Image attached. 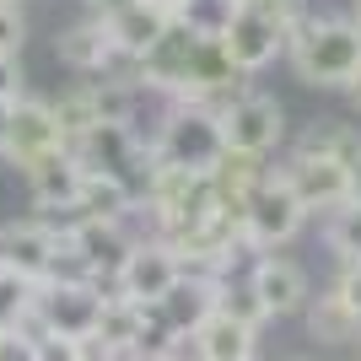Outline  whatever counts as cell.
<instances>
[{
	"label": "cell",
	"mask_w": 361,
	"mask_h": 361,
	"mask_svg": "<svg viewBox=\"0 0 361 361\" xmlns=\"http://www.w3.org/2000/svg\"><path fill=\"white\" fill-rule=\"evenodd\" d=\"M291 71L307 87H350L361 71V22L350 16H297L286 32Z\"/></svg>",
	"instance_id": "cell-1"
},
{
	"label": "cell",
	"mask_w": 361,
	"mask_h": 361,
	"mask_svg": "<svg viewBox=\"0 0 361 361\" xmlns=\"http://www.w3.org/2000/svg\"><path fill=\"white\" fill-rule=\"evenodd\" d=\"M151 151L162 167H189V173H211L221 162V124L200 108H183V103H167L157 135H151Z\"/></svg>",
	"instance_id": "cell-2"
},
{
	"label": "cell",
	"mask_w": 361,
	"mask_h": 361,
	"mask_svg": "<svg viewBox=\"0 0 361 361\" xmlns=\"http://www.w3.org/2000/svg\"><path fill=\"white\" fill-rule=\"evenodd\" d=\"M302 221H307L302 200L291 195V183L281 178V173H270V178L248 195V211H243V238H248V248H254V254H275L281 243H291V238L302 232Z\"/></svg>",
	"instance_id": "cell-3"
},
{
	"label": "cell",
	"mask_w": 361,
	"mask_h": 361,
	"mask_svg": "<svg viewBox=\"0 0 361 361\" xmlns=\"http://www.w3.org/2000/svg\"><path fill=\"white\" fill-rule=\"evenodd\" d=\"M216 124H221V146L243 151V157H264V151H275L286 140V114H281V103L264 97V92H243Z\"/></svg>",
	"instance_id": "cell-4"
},
{
	"label": "cell",
	"mask_w": 361,
	"mask_h": 361,
	"mask_svg": "<svg viewBox=\"0 0 361 361\" xmlns=\"http://www.w3.org/2000/svg\"><path fill=\"white\" fill-rule=\"evenodd\" d=\"M38 307H44L49 329L54 334H71V340H87L97 334V318L108 307V291L97 281H44L38 286Z\"/></svg>",
	"instance_id": "cell-5"
},
{
	"label": "cell",
	"mask_w": 361,
	"mask_h": 361,
	"mask_svg": "<svg viewBox=\"0 0 361 361\" xmlns=\"http://www.w3.org/2000/svg\"><path fill=\"white\" fill-rule=\"evenodd\" d=\"M183 281L178 270V254L167 248L162 238H140L135 248H130V259H124L119 281H114V291L130 302H140V307H157V302L167 297V291Z\"/></svg>",
	"instance_id": "cell-6"
},
{
	"label": "cell",
	"mask_w": 361,
	"mask_h": 361,
	"mask_svg": "<svg viewBox=\"0 0 361 361\" xmlns=\"http://www.w3.org/2000/svg\"><path fill=\"white\" fill-rule=\"evenodd\" d=\"M281 178L291 183V195L302 200V211H340L350 205V167L334 157H313V151H291V162L281 167Z\"/></svg>",
	"instance_id": "cell-7"
},
{
	"label": "cell",
	"mask_w": 361,
	"mask_h": 361,
	"mask_svg": "<svg viewBox=\"0 0 361 361\" xmlns=\"http://www.w3.org/2000/svg\"><path fill=\"white\" fill-rule=\"evenodd\" d=\"M216 38H221L226 60L238 65L243 75L264 71V65L286 49V27H281V22H270V16H259V11H248V6H232Z\"/></svg>",
	"instance_id": "cell-8"
},
{
	"label": "cell",
	"mask_w": 361,
	"mask_h": 361,
	"mask_svg": "<svg viewBox=\"0 0 361 361\" xmlns=\"http://www.w3.org/2000/svg\"><path fill=\"white\" fill-rule=\"evenodd\" d=\"M60 226L54 221H11V226H0V264L16 275H27L32 286H44L49 270H54V254H60Z\"/></svg>",
	"instance_id": "cell-9"
},
{
	"label": "cell",
	"mask_w": 361,
	"mask_h": 361,
	"mask_svg": "<svg viewBox=\"0 0 361 361\" xmlns=\"http://www.w3.org/2000/svg\"><path fill=\"white\" fill-rule=\"evenodd\" d=\"M65 238H71V248L81 254V264L92 270V281H97V286L119 281L130 248L140 243V238H130V232H124V221H87V216H75V221L65 226Z\"/></svg>",
	"instance_id": "cell-10"
},
{
	"label": "cell",
	"mask_w": 361,
	"mask_h": 361,
	"mask_svg": "<svg viewBox=\"0 0 361 361\" xmlns=\"http://www.w3.org/2000/svg\"><path fill=\"white\" fill-rule=\"evenodd\" d=\"M0 151L11 157L22 173H27L38 157H49V151H60V130H54V108L38 103V97H22V103L11 108V124H6V140H0Z\"/></svg>",
	"instance_id": "cell-11"
},
{
	"label": "cell",
	"mask_w": 361,
	"mask_h": 361,
	"mask_svg": "<svg viewBox=\"0 0 361 361\" xmlns=\"http://www.w3.org/2000/svg\"><path fill=\"white\" fill-rule=\"evenodd\" d=\"M103 22H108V38H114V49H119L130 65H140L151 49H157L167 32H173V22H178V16L162 11V6H151V0H135V6H124V11L103 16Z\"/></svg>",
	"instance_id": "cell-12"
},
{
	"label": "cell",
	"mask_w": 361,
	"mask_h": 361,
	"mask_svg": "<svg viewBox=\"0 0 361 361\" xmlns=\"http://www.w3.org/2000/svg\"><path fill=\"white\" fill-rule=\"evenodd\" d=\"M81 178H87V167L75 151H49L38 162L27 167V183H32V200H38V211H71L75 216V195H81Z\"/></svg>",
	"instance_id": "cell-13"
},
{
	"label": "cell",
	"mask_w": 361,
	"mask_h": 361,
	"mask_svg": "<svg viewBox=\"0 0 361 361\" xmlns=\"http://www.w3.org/2000/svg\"><path fill=\"white\" fill-rule=\"evenodd\" d=\"M54 54H60L71 71H81V75H103V81H108V71L124 60L119 49H114V38H108V22H103V16H87V22L65 27L60 38H54Z\"/></svg>",
	"instance_id": "cell-14"
},
{
	"label": "cell",
	"mask_w": 361,
	"mask_h": 361,
	"mask_svg": "<svg viewBox=\"0 0 361 361\" xmlns=\"http://www.w3.org/2000/svg\"><path fill=\"white\" fill-rule=\"evenodd\" d=\"M248 286H254V297L264 302V313H270V318H286V313H297L302 302H307V275H302V264L275 259V254H259L254 259Z\"/></svg>",
	"instance_id": "cell-15"
},
{
	"label": "cell",
	"mask_w": 361,
	"mask_h": 361,
	"mask_svg": "<svg viewBox=\"0 0 361 361\" xmlns=\"http://www.w3.org/2000/svg\"><path fill=\"white\" fill-rule=\"evenodd\" d=\"M135 205H140V195L119 173H87L81 195H75V216H87V221H124Z\"/></svg>",
	"instance_id": "cell-16"
},
{
	"label": "cell",
	"mask_w": 361,
	"mask_h": 361,
	"mask_svg": "<svg viewBox=\"0 0 361 361\" xmlns=\"http://www.w3.org/2000/svg\"><path fill=\"white\" fill-rule=\"evenodd\" d=\"M254 334L259 329H243L226 313H211L189 340H195V361H254Z\"/></svg>",
	"instance_id": "cell-17"
},
{
	"label": "cell",
	"mask_w": 361,
	"mask_h": 361,
	"mask_svg": "<svg viewBox=\"0 0 361 361\" xmlns=\"http://www.w3.org/2000/svg\"><path fill=\"white\" fill-rule=\"evenodd\" d=\"M216 291H221L216 281H189V275H183V281L167 291L157 307H162V318H167V324H173L178 334H195L200 324L216 313Z\"/></svg>",
	"instance_id": "cell-18"
},
{
	"label": "cell",
	"mask_w": 361,
	"mask_h": 361,
	"mask_svg": "<svg viewBox=\"0 0 361 361\" xmlns=\"http://www.w3.org/2000/svg\"><path fill=\"white\" fill-rule=\"evenodd\" d=\"M54 108V130H60V146L65 151H75L81 140L97 130V97H92V87H75V92H65L60 103H49Z\"/></svg>",
	"instance_id": "cell-19"
},
{
	"label": "cell",
	"mask_w": 361,
	"mask_h": 361,
	"mask_svg": "<svg viewBox=\"0 0 361 361\" xmlns=\"http://www.w3.org/2000/svg\"><path fill=\"white\" fill-rule=\"evenodd\" d=\"M307 329H313V340H324V345H356L361 340V318L350 313L334 291H324V297L307 307Z\"/></svg>",
	"instance_id": "cell-20"
},
{
	"label": "cell",
	"mask_w": 361,
	"mask_h": 361,
	"mask_svg": "<svg viewBox=\"0 0 361 361\" xmlns=\"http://www.w3.org/2000/svg\"><path fill=\"white\" fill-rule=\"evenodd\" d=\"M297 151H313V157H334V162H345V167H356L361 162V130L356 124H313L307 135H302V146Z\"/></svg>",
	"instance_id": "cell-21"
},
{
	"label": "cell",
	"mask_w": 361,
	"mask_h": 361,
	"mask_svg": "<svg viewBox=\"0 0 361 361\" xmlns=\"http://www.w3.org/2000/svg\"><path fill=\"white\" fill-rule=\"evenodd\" d=\"M216 313H226L232 324H243V329H259V324L270 318L248 281H221V291H216Z\"/></svg>",
	"instance_id": "cell-22"
},
{
	"label": "cell",
	"mask_w": 361,
	"mask_h": 361,
	"mask_svg": "<svg viewBox=\"0 0 361 361\" xmlns=\"http://www.w3.org/2000/svg\"><path fill=\"white\" fill-rule=\"evenodd\" d=\"M329 248L340 254V264H356V259H361V205H356V200L334 211V221H329Z\"/></svg>",
	"instance_id": "cell-23"
},
{
	"label": "cell",
	"mask_w": 361,
	"mask_h": 361,
	"mask_svg": "<svg viewBox=\"0 0 361 361\" xmlns=\"http://www.w3.org/2000/svg\"><path fill=\"white\" fill-rule=\"evenodd\" d=\"M32 302H38V286H32L27 275H16V270H6V264H0V324L11 329V324L27 313Z\"/></svg>",
	"instance_id": "cell-24"
},
{
	"label": "cell",
	"mask_w": 361,
	"mask_h": 361,
	"mask_svg": "<svg viewBox=\"0 0 361 361\" xmlns=\"http://www.w3.org/2000/svg\"><path fill=\"white\" fill-rule=\"evenodd\" d=\"M32 361H92V345L71 340V334H49V340L32 345Z\"/></svg>",
	"instance_id": "cell-25"
},
{
	"label": "cell",
	"mask_w": 361,
	"mask_h": 361,
	"mask_svg": "<svg viewBox=\"0 0 361 361\" xmlns=\"http://www.w3.org/2000/svg\"><path fill=\"white\" fill-rule=\"evenodd\" d=\"M22 38H27V22H22V11L0 0V54H16V49H22Z\"/></svg>",
	"instance_id": "cell-26"
},
{
	"label": "cell",
	"mask_w": 361,
	"mask_h": 361,
	"mask_svg": "<svg viewBox=\"0 0 361 361\" xmlns=\"http://www.w3.org/2000/svg\"><path fill=\"white\" fill-rule=\"evenodd\" d=\"M334 297H340V302L350 307V313L361 318V259H356V264H340V281H334Z\"/></svg>",
	"instance_id": "cell-27"
},
{
	"label": "cell",
	"mask_w": 361,
	"mask_h": 361,
	"mask_svg": "<svg viewBox=\"0 0 361 361\" xmlns=\"http://www.w3.org/2000/svg\"><path fill=\"white\" fill-rule=\"evenodd\" d=\"M0 103H22V60L0 54Z\"/></svg>",
	"instance_id": "cell-28"
},
{
	"label": "cell",
	"mask_w": 361,
	"mask_h": 361,
	"mask_svg": "<svg viewBox=\"0 0 361 361\" xmlns=\"http://www.w3.org/2000/svg\"><path fill=\"white\" fill-rule=\"evenodd\" d=\"M151 6H162V11H173V16H189L200 0H151Z\"/></svg>",
	"instance_id": "cell-29"
},
{
	"label": "cell",
	"mask_w": 361,
	"mask_h": 361,
	"mask_svg": "<svg viewBox=\"0 0 361 361\" xmlns=\"http://www.w3.org/2000/svg\"><path fill=\"white\" fill-rule=\"evenodd\" d=\"M124 6H135V0H92V11H97V16H114V11H124Z\"/></svg>",
	"instance_id": "cell-30"
},
{
	"label": "cell",
	"mask_w": 361,
	"mask_h": 361,
	"mask_svg": "<svg viewBox=\"0 0 361 361\" xmlns=\"http://www.w3.org/2000/svg\"><path fill=\"white\" fill-rule=\"evenodd\" d=\"M11 108H16V103H0V140H6V124H11Z\"/></svg>",
	"instance_id": "cell-31"
},
{
	"label": "cell",
	"mask_w": 361,
	"mask_h": 361,
	"mask_svg": "<svg viewBox=\"0 0 361 361\" xmlns=\"http://www.w3.org/2000/svg\"><path fill=\"white\" fill-rule=\"evenodd\" d=\"M345 92H350V103H356V108H361V71H356V81H350V87H345Z\"/></svg>",
	"instance_id": "cell-32"
},
{
	"label": "cell",
	"mask_w": 361,
	"mask_h": 361,
	"mask_svg": "<svg viewBox=\"0 0 361 361\" xmlns=\"http://www.w3.org/2000/svg\"><path fill=\"white\" fill-rule=\"evenodd\" d=\"M6 345H11V329H6V324H0V350H6Z\"/></svg>",
	"instance_id": "cell-33"
},
{
	"label": "cell",
	"mask_w": 361,
	"mask_h": 361,
	"mask_svg": "<svg viewBox=\"0 0 361 361\" xmlns=\"http://www.w3.org/2000/svg\"><path fill=\"white\" fill-rule=\"evenodd\" d=\"M356 22H361V0H356Z\"/></svg>",
	"instance_id": "cell-34"
},
{
	"label": "cell",
	"mask_w": 361,
	"mask_h": 361,
	"mask_svg": "<svg viewBox=\"0 0 361 361\" xmlns=\"http://www.w3.org/2000/svg\"><path fill=\"white\" fill-rule=\"evenodd\" d=\"M6 6H16V0H6Z\"/></svg>",
	"instance_id": "cell-35"
}]
</instances>
